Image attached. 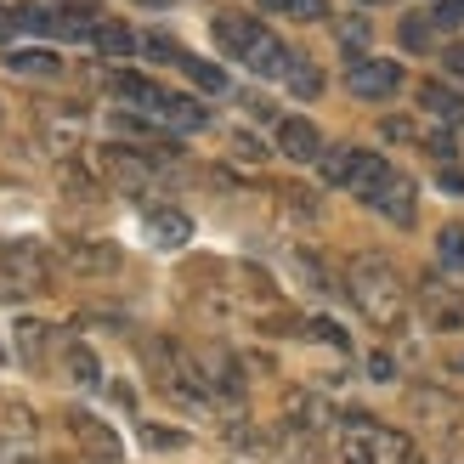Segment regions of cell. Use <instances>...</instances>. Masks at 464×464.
<instances>
[{
    "instance_id": "obj_33",
    "label": "cell",
    "mask_w": 464,
    "mask_h": 464,
    "mask_svg": "<svg viewBox=\"0 0 464 464\" xmlns=\"http://www.w3.org/2000/svg\"><path fill=\"white\" fill-rule=\"evenodd\" d=\"M306 334L323 340V345H334V352H345V329H340V323H329V317H312V323H306Z\"/></svg>"
},
{
    "instance_id": "obj_17",
    "label": "cell",
    "mask_w": 464,
    "mask_h": 464,
    "mask_svg": "<svg viewBox=\"0 0 464 464\" xmlns=\"http://www.w3.org/2000/svg\"><path fill=\"white\" fill-rule=\"evenodd\" d=\"M63 374L74 380L80 391H97L102 385V368H97V357H91V345H80V340L63 345Z\"/></svg>"
},
{
    "instance_id": "obj_16",
    "label": "cell",
    "mask_w": 464,
    "mask_h": 464,
    "mask_svg": "<svg viewBox=\"0 0 464 464\" xmlns=\"http://www.w3.org/2000/svg\"><path fill=\"white\" fill-rule=\"evenodd\" d=\"M420 108L430 113V120H442V125H464V97H459L453 85L425 80V85H420Z\"/></svg>"
},
{
    "instance_id": "obj_35",
    "label": "cell",
    "mask_w": 464,
    "mask_h": 464,
    "mask_svg": "<svg viewBox=\"0 0 464 464\" xmlns=\"http://www.w3.org/2000/svg\"><path fill=\"white\" fill-rule=\"evenodd\" d=\"M232 159H238V165H261L266 148L255 142V136H232Z\"/></svg>"
},
{
    "instance_id": "obj_14",
    "label": "cell",
    "mask_w": 464,
    "mask_h": 464,
    "mask_svg": "<svg viewBox=\"0 0 464 464\" xmlns=\"http://www.w3.org/2000/svg\"><path fill=\"white\" fill-rule=\"evenodd\" d=\"M266 29L255 17H244V12H221L216 17V40H221V52H232V57H249V45L261 40Z\"/></svg>"
},
{
    "instance_id": "obj_37",
    "label": "cell",
    "mask_w": 464,
    "mask_h": 464,
    "mask_svg": "<svg viewBox=\"0 0 464 464\" xmlns=\"http://www.w3.org/2000/svg\"><path fill=\"white\" fill-rule=\"evenodd\" d=\"M442 68H448L453 80H464V40H453L448 52H442Z\"/></svg>"
},
{
    "instance_id": "obj_3",
    "label": "cell",
    "mask_w": 464,
    "mask_h": 464,
    "mask_svg": "<svg viewBox=\"0 0 464 464\" xmlns=\"http://www.w3.org/2000/svg\"><path fill=\"white\" fill-rule=\"evenodd\" d=\"M52 289V261H45V249L29 244V238H0V295H45Z\"/></svg>"
},
{
    "instance_id": "obj_21",
    "label": "cell",
    "mask_w": 464,
    "mask_h": 464,
    "mask_svg": "<svg viewBox=\"0 0 464 464\" xmlns=\"http://www.w3.org/2000/svg\"><path fill=\"white\" fill-rule=\"evenodd\" d=\"M159 125H170V130H204V125H210V108H198L193 97H170L165 113H159Z\"/></svg>"
},
{
    "instance_id": "obj_5",
    "label": "cell",
    "mask_w": 464,
    "mask_h": 464,
    "mask_svg": "<svg viewBox=\"0 0 464 464\" xmlns=\"http://www.w3.org/2000/svg\"><path fill=\"white\" fill-rule=\"evenodd\" d=\"M397 85H402V68L385 57H352V68H345V91L362 102H385Z\"/></svg>"
},
{
    "instance_id": "obj_12",
    "label": "cell",
    "mask_w": 464,
    "mask_h": 464,
    "mask_svg": "<svg viewBox=\"0 0 464 464\" xmlns=\"http://www.w3.org/2000/svg\"><path fill=\"white\" fill-rule=\"evenodd\" d=\"M277 153L295 159V165H317V153H323V136L312 120H277Z\"/></svg>"
},
{
    "instance_id": "obj_6",
    "label": "cell",
    "mask_w": 464,
    "mask_h": 464,
    "mask_svg": "<svg viewBox=\"0 0 464 464\" xmlns=\"http://www.w3.org/2000/svg\"><path fill=\"white\" fill-rule=\"evenodd\" d=\"M408 413H413L425 430H459V425H464V402L453 397V391H442V385H420V391L408 397Z\"/></svg>"
},
{
    "instance_id": "obj_7",
    "label": "cell",
    "mask_w": 464,
    "mask_h": 464,
    "mask_svg": "<svg viewBox=\"0 0 464 464\" xmlns=\"http://www.w3.org/2000/svg\"><path fill=\"white\" fill-rule=\"evenodd\" d=\"M63 266L68 272H80V277H108V272H120V244H108V238H68L63 249Z\"/></svg>"
},
{
    "instance_id": "obj_30",
    "label": "cell",
    "mask_w": 464,
    "mask_h": 464,
    "mask_svg": "<svg viewBox=\"0 0 464 464\" xmlns=\"http://www.w3.org/2000/svg\"><path fill=\"white\" fill-rule=\"evenodd\" d=\"M181 68H188V80H193L198 91H210V97H216V91H227V74H221L216 63H198V57H188Z\"/></svg>"
},
{
    "instance_id": "obj_42",
    "label": "cell",
    "mask_w": 464,
    "mask_h": 464,
    "mask_svg": "<svg viewBox=\"0 0 464 464\" xmlns=\"http://www.w3.org/2000/svg\"><path fill=\"white\" fill-rule=\"evenodd\" d=\"M244 108L255 113V120H272V102H266V97H244Z\"/></svg>"
},
{
    "instance_id": "obj_23",
    "label": "cell",
    "mask_w": 464,
    "mask_h": 464,
    "mask_svg": "<svg viewBox=\"0 0 464 464\" xmlns=\"http://www.w3.org/2000/svg\"><path fill=\"white\" fill-rule=\"evenodd\" d=\"M23 436H34V408L0 397V442H23Z\"/></svg>"
},
{
    "instance_id": "obj_43",
    "label": "cell",
    "mask_w": 464,
    "mask_h": 464,
    "mask_svg": "<svg viewBox=\"0 0 464 464\" xmlns=\"http://www.w3.org/2000/svg\"><path fill=\"white\" fill-rule=\"evenodd\" d=\"M136 6H170V0H136Z\"/></svg>"
},
{
    "instance_id": "obj_27",
    "label": "cell",
    "mask_w": 464,
    "mask_h": 464,
    "mask_svg": "<svg viewBox=\"0 0 464 464\" xmlns=\"http://www.w3.org/2000/svg\"><path fill=\"white\" fill-rule=\"evenodd\" d=\"M227 442L238 448V453H255V459H266L277 448V436L272 430H249V425H227Z\"/></svg>"
},
{
    "instance_id": "obj_40",
    "label": "cell",
    "mask_w": 464,
    "mask_h": 464,
    "mask_svg": "<svg viewBox=\"0 0 464 464\" xmlns=\"http://www.w3.org/2000/svg\"><path fill=\"white\" fill-rule=\"evenodd\" d=\"M368 40V23H345L340 29V45H362Z\"/></svg>"
},
{
    "instance_id": "obj_44",
    "label": "cell",
    "mask_w": 464,
    "mask_h": 464,
    "mask_svg": "<svg viewBox=\"0 0 464 464\" xmlns=\"http://www.w3.org/2000/svg\"><path fill=\"white\" fill-rule=\"evenodd\" d=\"M12 464H40V459H12Z\"/></svg>"
},
{
    "instance_id": "obj_45",
    "label": "cell",
    "mask_w": 464,
    "mask_h": 464,
    "mask_svg": "<svg viewBox=\"0 0 464 464\" xmlns=\"http://www.w3.org/2000/svg\"><path fill=\"white\" fill-rule=\"evenodd\" d=\"M362 6H380V0H362Z\"/></svg>"
},
{
    "instance_id": "obj_22",
    "label": "cell",
    "mask_w": 464,
    "mask_h": 464,
    "mask_svg": "<svg viewBox=\"0 0 464 464\" xmlns=\"http://www.w3.org/2000/svg\"><path fill=\"white\" fill-rule=\"evenodd\" d=\"M295 277H300V284H306L312 295H345V289H334V277L329 272H323V261H317V255H306V249H295Z\"/></svg>"
},
{
    "instance_id": "obj_2",
    "label": "cell",
    "mask_w": 464,
    "mask_h": 464,
    "mask_svg": "<svg viewBox=\"0 0 464 464\" xmlns=\"http://www.w3.org/2000/svg\"><path fill=\"white\" fill-rule=\"evenodd\" d=\"M340 464H413V442L402 430H385L374 420L352 413L340 430Z\"/></svg>"
},
{
    "instance_id": "obj_10",
    "label": "cell",
    "mask_w": 464,
    "mask_h": 464,
    "mask_svg": "<svg viewBox=\"0 0 464 464\" xmlns=\"http://www.w3.org/2000/svg\"><path fill=\"white\" fill-rule=\"evenodd\" d=\"M108 91H113V97H120L125 108L148 113V120H159V113H165V102H170V91H165V85H153V80H142V74H113Z\"/></svg>"
},
{
    "instance_id": "obj_8",
    "label": "cell",
    "mask_w": 464,
    "mask_h": 464,
    "mask_svg": "<svg viewBox=\"0 0 464 464\" xmlns=\"http://www.w3.org/2000/svg\"><path fill=\"white\" fill-rule=\"evenodd\" d=\"M68 430H74V442H80V453H85L91 464H120V459H125L120 430L102 425L97 413H68Z\"/></svg>"
},
{
    "instance_id": "obj_18",
    "label": "cell",
    "mask_w": 464,
    "mask_h": 464,
    "mask_svg": "<svg viewBox=\"0 0 464 464\" xmlns=\"http://www.w3.org/2000/svg\"><path fill=\"white\" fill-rule=\"evenodd\" d=\"M6 68H12V74H34V80H45V74H57V68H63V57L45 52V45H12V52H6Z\"/></svg>"
},
{
    "instance_id": "obj_15",
    "label": "cell",
    "mask_w": 464,
    "mask_h": 464,
    "mask_svg": "<svg viewBox=\"0 0 464 464\" xmlns=\"http://www.w3.org/2000/svg\"><path fill=\"white\" fill-rule=\"evenodd\" d=\"M148 238H153V249H181L193 238V221L181 210H148Z\"/></svg>"
},
{
    "instance_id": "obj_28",
    "label": "cell",
    "mask_w": 464,
    "mask_h": 464,
    "mask_svg": "<svg viewBox=\"0 0 464 464\" xmlns=\"http://www.w3.org/2000/svg\"><path fill=\"white\" fill-rule=\"evenodd\" d=\"M436 261L448 272H464V227H442L436 232Z\"/></svg>"
},
{
    "instance_id": "obj_26",
    "label": "cell",
    "mask_w": 464,
    "mask_h": 464,
    "mask_svg": "<svg viewBox=\"0 0 464 464\" xmlns=\"http://www.w3.org/2000/svg\"><path fill=\"white\" fill-rule=\"evenodd\" d=\"M91 40H97L102 57H130L136 52V34L125 29V23H97V34H91Z\"/></svg>"
},
{
    "instance_id": "obj_32",
    "label": "cell",
    "mask_w": 464,
    "mask_h": 464,
    "mask_svg": "<svg viewBox=\"0 0 464 464\" xmlns=\"http://www.w3.org/2000/svg\"><path fill=\"white\" fill-rule=\"evenodd\" d=\"M142 52L159 57V63H188V52H181L176 40H165V34H148V40H142Z\"/></svg>"
},
{
    "instance_id": "obj_19",
    "label": "cell",
    "mask_w": 464,
    "mask_h": 464,
    "mask_svg": "<svg viewBox=\"0 0 464 464\" xmlns=\"http://www.w3.org/2000/svg\"><path fill=\"white\" fill-rule=\"evenodd\" d=\"M385 176H391V165H385V159H380V153H362V148H357V165H352V181H345V188H352L357 198H374V188H380Z\"/></svg>"
},
{
    "instance_id": "obj_1",
    "label": "cell",
    "mask_w": 464,
    "mask_h": 464,
    "mask_svg": "<svg viewBox=\"0 0 464 464\" xmlns=\"http://www.w3.org/2000/svg\"><path fill=\"white\" fill-rule=\"evenodd\" d=\"M345 295H352V306L374 323V329H397L402 312H408V289H402V277L385 255H357V261L345 266Z\"/></svg>"
},
{
    "instance_id": "obj_24",
    "label": "cell",
    "mask_w": 464,
    "mask_h": 464,
    "mask_svg": "<svg viewBox=\"0 0 464 464\" xmlns=\"http://www.w3.org/2000/svg\"><path fill=\"white\" fill-rule=\"evenodd\" d=\"M352 165H357V148H323L317 153V170H323L329 188H345V181H352Z\"/></svg>"
},
{
    "instance_id": "obj_38",
    "label": "cell",
    "mask_w": 464,
    "mask_h": 464,
    "mask_svg": "<svg viewBox=\"0 0 464 464\" xmlns=\"http://www.w3.org/2000/svg\"><path fill=\"white\" fill-rule=\"evenodd\" d=\"M368 374H374V380H391V374H397V362H391L385 352H374V357H368Z\"/></svg>"
},
{
    "instance_id": "obj_25",
    "label": "cell",
    "mask_w": 464,
    "mask_h": 464,
    "mask_svg": "<svg viewBox=\"0 0 464 464\" xmlns=\"http://www.w3.org/2000/svg\"><path fill=\"white\" fill-rule=\"evenodd\" d=\"M45 334H52V329H45V323H34V317H23V323H17V357L29 362V368L45 362Z\"/></svg>"
},
{
    "instance_id": "obj_20",
    "label": "cell",
    "mask_w": 464,
    "mask_h": 464,
    "mask_svg": "<svg viewBox=\"0 0 464 464\" xmlns=\"http://www.w3.org/2000/svg\"><path fill=\"white\" fill-rule=\"evenodd\" d=\"M425 317H430V323H442V329H448V323H459V317H464L459 295H453L448 284H436V277H425Z\"/></svg>"
},
{
    "instance_id": "obj_31",
    "label": "cell",
    "mask_w": 464,
    "mask_h": 464,
    "mask_svg": "<svg viewBox=\"0 0 464 464\" xmlns=\"http://www.w3.org/2000/svg\"><path fill=\"white\" fill-rule=\"evenodd\" d=\"M430 29H436L430 17H402V45H408V52H425V45H430Z\"/></svg>"
},
{
    "instance_id": "obj_39",
    "label": "cell",
    "mask_w": 464,
    "mask_h": 464,
    "mask_svg": "<svg viewBox=\"0 0 464 464\" xmlns=\"http://www.w3.org/2000/svg\"><path fill=\"white\" fill-rule=\"evenodd\" d=\"M380 130L391 136V142H413V125H408V120H385Z\"/></svg>"
},
{
    "instance_id": "obj_41",
    "label": "cell",
    "mask_w": 464,
    "mask_h": 464,
    "mask_svg": "<svg viewBox=\"0 0 464 464\" xmlns=\"http://www.w3.org/2000/svg\"><path fill=\"white\" fill-rule=\"evenodd\" d=\"M436 181H442L448 193H464V170H453V165H442V176H436Z\"/></svg>"
},
{
    "instance_id": "obj_36",
    "label": "cell",
    "mask_w": 464,
    "mask_h": 464,
    "mask_svg": "<svg viewBox=\"0 0 464 464\" xmlns=\"http://www.w3.org/2000/svg\"><path fill=\"white\" fill-rule=\"evenodd\" d=\"M142 442H148V448H181V430H159V425H142Z\"/></svg>"
},
{
    "instance_id": "obj_11",
    "label": "cell",
    "mask_w": 464,
    "mask_h": 464,
    "mask_svg": "<svg viewBox=\"0 0 464 464\" xmlns=\"http://www.w3.org/2000/svg\"><path fill=\"white\" fill-rule=\"evenodd\" d=\"M368 204H374V210H380L385 221L413 227V181H408L402 170H391V176L380 181V188H374V198H368Z\"/></svg>"
},
{
    "instance_id": "obj_4",
    "label": "cell",
    "mask_w": 464,
    "mask_h": 464,
    "mask_svg": "<svg viewBox=\"0 0 464 464\" xmlns=\"http://www.w3.org/2000/svg\"><path fill=\"white\" fill-rule=\"evenodd\" d=\"M91 165H97L102 181H113V188H125V193H142L148 181H153V159L136 153V148H120V142L97 148V153H91Z\"/></svg>"
},
{
    "instance_id": "obj_13",
    "label": "cell",
    "mask_w": 464,
    "mask_h": 464,
    "mask_svg": "<svg viewBox=\"0 0 464 464\" xmlns=\"http://www.w3.org/2000/svg\"><path fill=\"white\" fill-rule=\"evenodd\" d=\"M249 74H261V80H284L289 74V63H295V52H289V45L284 40H277V34H261V40H255L249 45Z\"/></svg>"
},
{
    "instance_id": "obj_34",
    "label": "cell",
    "mask_w": 464,
    "mask_h": 464,
    "mask_svg": "<svg viewBox=\"0 0 464 464\" xmlns=\"http://www.w3.org/2000/svg\"><path fill=\"white\" fill-rule=\"evenodd\" d=\"M284 12L300 17V23H323L329 17V0H284Z\"/></svg>"
},
{
    "instance_id": "obj_29",
    "label": "cell",
    "mask_w": 464,
    "mask_h": 464,
    "mask_svg": "<svg viewBox=\"0 0 464 464\" xmlns=\"http://www.w3.org/2000/svg\"><path fill=\"white\" fill-rule=\"evenodd\" d=\"M284 80H289V91H295V97H317V91H323V74H317V68H312L306 57H295Z\"/></svg>"
},
{
    "instance_id": "obj_9",
    "label": "cell",
    "mask_w": 464,
    "mask_h": 464,
    "mask_svg": "<svg viewBox=\"0 0 464 464\" xmlns=\"http://www.w3.org/2000/svg\"><path fill=\"white\" fill-rule=\"evenodd\" d=\"M80 108H57V102H40V136L57 159H74L80 153Z\"/></svg>"
}]
</instances>
